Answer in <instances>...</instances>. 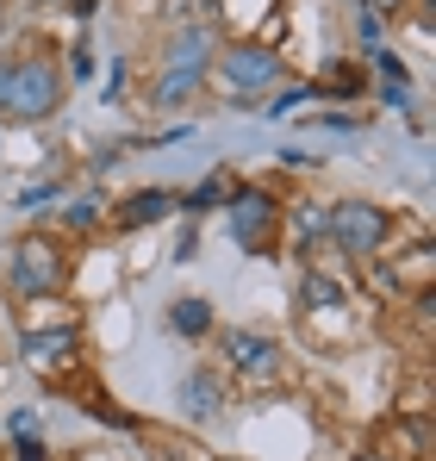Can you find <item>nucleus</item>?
Segmentation results:
<instances>
[{
	"instance_id": "1",
	"label": "nucleus",
	"mask_w": 436,
	"mask_h": 461,
	"mask_svg": "<svg viewBox=\"0 0 436 461\" xmlns=\"http://www.w3.org/2000/svg\"><path fill=\"white\" fill-rule=\"evenodd\" d=\"M57 94H63V76H57V63H50V57H13L0 119L38 125V119H50V113H57Z\"/></svg>"
},
{
	"instance_id": "2",
	"label": "nucleus",
	"mask_w": 436,
	"mask_h": 461,
	"mask_svg": "<svg viewBox=\"0 0 436 461\" xmlns=\"http://www.w3.org/2000/svg\"><path fill=\"white\" fill-rule=\"evenodd\" d=\"M324 237L343 256H374L393 237V219L380 206H368V200H337V206H324Z\"/></svg>"
},
{
	"instance_id": "3",
	"label": "nucleus",
	"mask_w": 436,
	"mask_h": 461,
	"mask_svg": "<svg viewBox=\"0 0 436 461\" xmlns=\"http://www.w3.org/2000/svg\"><path fill=\"white\" fill-rule=\"evenodd\" d=\"M213 81L231 94V100H256V94H268V87L281 81V57L262 50V44H231V50L213 63Z\"/></svg>"
},
{
	"instance_id": "4",
	"label": "nucleus",
	"mask_w": 436,
	"mask_h": 461,
	"mask_svg": "<svg viewBox=\"0 0 436 461\" xmlns=\"http://www.w3.org/2000/svg\"><path fill=\"white\" fill-rule=\"evenodd\" d=\"M6 275H13V287H19L25 300H44V294H57V287L69 281V262H63V249H57L50 237H19Z\"/></svg>"
},
{
	"instance_id": "5",
	"label": "nucleus",
	"mask_w": 436,
	"mask_h": 461,
	"mask_svg": "<svg viewBox=\"0 0 436 461\" xmlns=\"http://www.w3.org/2000/svg\"><path fill=\"white\" fill-rule=\"evenodd\" d=\"M275 219H281V212H275V200H268V194L237 187V200H231V237H237L243 249H256V256H262V249L275 243Z\"/></svg>"
},
{
	"instance_id": "6",
	"label": "nucleus",
	"mask_w": 436,
	"mask_h": 461,
	"mask_svg": "<svg viewBox=\"0 0 436 461\" xmlns=\"http://www.w3.org/2000/svg\"><path fill=\"white\" fill-rule=\"evenodd\" d=\"M231 368L243 375V381H281V343L275 337H256V330H231Z\"/></svg>"
},
{
	"instance_id": "7",
	"label": "nucleus",
	"mask_w": 436,
	"mask_h": 461,
	"mask_svg": "<svg viewBox=\"0 0 436 461\" xmlns=\"http://www.w3.org/2000/svg\"><path fill=\"white\" fill-rule=\"evenodd\" d=\"M25 362L44 375V368H69L75 356H81V330L75 324H63V330H25Z\"/></svg>"
},
{
	"instance_id": "8",
	"label": "nucleus",
	"mask_w": 436,
	"mask_h": 461,
	"mask_svg": "<svg viewBox=\"0 0 436 461\" xmlns=\"http://www.w3.org/2000/svg\"><path fill=\"white\" fill-rule=\"evenodd\" d=\"M213 50H218L213 25H181V32L168 38V69H200V76H206Z\"/></svg>"
},
{
	"instance_id": "9",
	"label": "nucleus",
	"mask_w": 436,
	"mask_h": 461,
	"mask_svg": "<svg viewBox=\"0 0 436 461\" xmlns=\"http://www.w3.org/2000/svg\"><path fill=\"white\" fill-rule=\"evenodd\" d=\"M181 200L168 194V187H144V194H132V200H119V225L138 230V225H156V219H168Z\"/></svg>"
},
{
	"instance_id": "10",
	"label": "nucleus",
	"mask_w": 436,
	"mask_h": 461,
	"mask_svg": "<svg viewBox=\"0 0 436 461\" xmlns=\"http://www.w3.org/2000/svg\"><path fill=\"white\" fill-rule=\"evenodd\" d=\"M299 306L305 312H350V294H343V281L305 268V275H299Z\"/></svg>"
},
{
	"instance_id": "11",
	"label": "nucleus",
	"mask_w": 436,
	"mask_h": 461,
	"mask_svg": "<svg viewBox=\"0 0 436 461\" xmlns=\"http://www.w3.org/2000/svg\"><path fill=\"white\" fill-rule=\"evenodd\" d=\"M218 405H224V386H218V375H187L181 381V411L187 418H218Z\"/></svg>"
},
{
	"instance_id": "12",
	"label": "nucleus",
	"mask_w": 436,
	"mask_h": 461,
	"mask_svg": "<svg viewBox=\"0 0 436 461\" xmlns=\"http://www.w3.org/2000/svg\"><path fill=\"white\" fill-rule=\"evenodd\" d=\"M168 324H175L181 337H206V330H213V306H206V300H175V306H168Z\"/></svg>"
},
{
	"instance_id": "13",
	"label": "nucleus",
	"mask_w": 436,
	"mask_h": 461,
	"mask_svg": "<svg viewBox=\"0 0 436 461\" xmlns=\"http://www.w3.org/2000/svg\"><path fill=\"white\" fill-rule=\"evenodd\" d=\"M200 69H168V76L156 81V106H181V100H194V87H200Z\"/></svg>"
},
{
	"instance_id": "14",
	"label": "nucleus",
	"mask_w": 436,
	"mask_h": 461,
	"mask_svg": "<svg viewBox=\"0 0 436 461\" xmlns=\"http://www.w3.org/2000/svg\"><path fill=\"white\" fill-rule=\"evenodd\" d=\"M231 200H237V181H231V175H213L206 187H194V194H187V212H206V206H231Z\"/></svg>"
},
{
	"instance_id": "15",
	"label": "nucleus",
	"mask_w": 436,
	"mask_h": 461,
	"mask_svg": "<svg viewBox=\"0 0 436 461\" xmlns=\"http://www.w3.org/2000/svg\"><path fill=\"white\" fill-rule=\"evenodd\" d=\"M293 237H299V243H318V237H324V206L299 200V206H293Z\"/></svg>"
},
{
	"instance_id": "16",
	"label": "nucleus",
	"mask_w": 436,
	"mask_h": 461,
	"mask_svg": "<svg viewBox=\"0 0 436 461\" xmlns=\"http://www.w3.org/2000/svg\"><path fill=\"white\" fill-rule=\"evenodd\" d=\"M13 430H19V461H44V443H38V418H32V411H19V418H13Z\"/></svg>"
},
{
	"instance_id": "17",
	"label": "nucleus",
	"mask_w": 436,
	"mask_h": 461,
	"mask_svg": "<svg viewBox=\"0 0 436 461\" xmlns=\"http://www.w3.org/2000/svg\"><path fill=\"white\" fill-rule=\"evenodd\" d=\"M374 63H380V81H386V87H405V69H399V57H393V50H380Z\"/></svg>"
},
{
	"instance_id": "18",
	"label": "nucleus",
	"mask_w": 436,
	"mask_h": 461,
	"mask_svg": "<svg viewBox=\"0 0 436 461\" xmlns=\"http://www.w3.org/2000/svg\"><path fill=\"white\" fill-rule=\"evenodd\" d=\"M94 219H100V200H75V206H69V225H81V230H87Z\"/></svg>"
},
{
	"instance_id": "19",
	"label": "nucleus",
	"mask_w": 436,
	"mask_h": 461,
	"mask_svg": "<svg viewBox=\"0 0 436 461\" xmlns=\"http://www.w3.org/2000/svg\"><path fill=\"white\" fill-rule=\"evenodd\" d=\"M305 100H312V87H293V94H281V100H275V119H287L293 106H305Z\"/></svg>"
},
{
	"instance_id": "20",
	"label": "nucleus",
	"mask_w": 436,
	"mask_h": 461,
	"mask_svg": "<svg viewBox=\"0 0 436 461\" xmlns=\"http://www.w3.org/2000/svg\"><path fill=\"white\" fill-rule=\"evenodd\" d=\"M331 87H343V94H356V87H362V69H343V63H337V69H331Z\"/></svg>"
},
{
	"instance_id": "21",
	"label": "nucleus",
	"mask_w": 436,
	"mask_h": 461,
	"mask_svg": "<svg viewBox=\"0 0 436 461\" xmlns=\"http://www.w3.org/2000/svg\"><path fill=\"white\" fill-rule=\"evenodd\" d=\"M69 76H94V50H87V44H75V57H69Z\"/></svg>"
},
{
	"instance_id": "22",
	"label": "nucleus",
	"mask_w": 436,
	"mask_h": 461,
	"mask_svg": "<svg viewBox=\"0 0 436 461\" xmlns=\"http://www.w3.org/2000/svg\"><path fill=\"white\" fill-rule=\"evenodd\" d=\"M6 76H13V57H0V106H6Z\"/></svg>"
},
{
	"instance_id": "23",
	"label": "nucleus",
	"mask_w": 436,
	"mask_h": 461,
	"mask_svg": "<svg viewBox=\"0 0 436 461\" xmlns=\"http://www.w3.org/2000/svg\"><path fill=\"white\" fill-rule=\"evenodd\" d=\"M94 6H100V0H69V13H75V19H87Z\"/></svg>"
},
{
	"instance_id": "24",
	"label": "nucleus",
	"mask_w": 436,
	"mask_h": 461,
	"mask_svg": "<svg viewBox=\"0 0 436 461\" xmlns=\"http://www.w3.org/2000/svg\"><path fill=\"white\" fill-rule=\"evenodd\" d=\"M356 461H393V456H380V449H362V456H356Z\"/></svg>"
}]
</instances>
